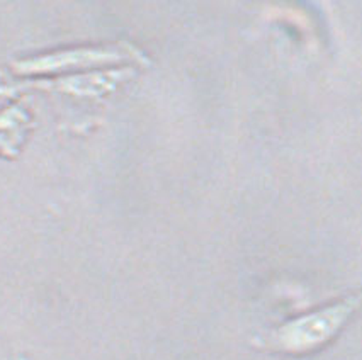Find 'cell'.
<instances>
[{
	"label": "cell",
	"mask_w": 362,
	"mask_h": 360,
	"mask_svg": "<svg viewBox=\"0 0 362 360\" xmlns=\"http://www.w3.org/2000/svg\"><path fill=\"white\" fill-rule=\"evenodd\" d=\"M362 309V291L286 321L269 335V347L291 357L317 354L330 345Z\"/></svg>",
	"instance_id": "cell-1"
}]
</instances>
